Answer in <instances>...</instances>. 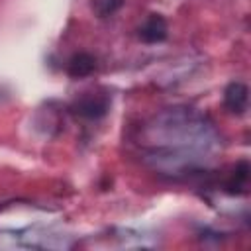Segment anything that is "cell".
I'll return each instance as SVG.
<instances>
[{"label":"cell","mask_w":251,"mask_h":251,"mask_svg":"<svg viewBox=\"0 0 251 251\" xmlns=\"http://www.w3.org/2000/svg\"><path fill=\"white\" fill-rule=\"evenodd\" d=\"M147 165L169 176L202 171L220 147V133L202 112L173 106L155 114L141 129Z\"/></svg>","instance_id":"6da1fadb"},{"label":"cell","mask_w":251,"mask_h":251,"mask_svg":"<svg viewBox=\"0 0 251 251\" xmlns=\"http://www.w3.org/2000/svg\"><path fill=\"white\" fill-rule=\"evenodd\" d=\"M73 110L76 116H80L84 120H98V118L106 116V112L110 110V98H108V94L86 92L84 96H80L75 102Z\"/></svg>","instance_id":"7a4b0ae2"},{"label":"cell","mask_w":251,"mask_h":251,"mask_svg":"<svg viewBox=\"0 0 251 251\" xmlns=\"http://www.w3.org/2000/svg\"><path fill=\"white\" fill-rule=\"evenodd\" d=\"M224 106L229 114L241 116L249 106V88L241 80H231L224 90Z\"/></svg>","instance_id":"3957f363"},{"label":"cell","mask_w":251,"mask_h":251,"mask_svg":"<svg viewBox=\"0 0 251 251\" xmlns=\"http://www.w3.org/2000/svg\"><path fill=\"white\" fill-rule=\"evenodd\" d=\"M169 35L167 20L161 14H149L139 27V39L143 43H161Z\"/></svg>","instance_id":"277c9868"},{"label":"cell","mask_w":251,"mask_h":251,"mask_svg":"<svg viewBox=\"0 0 251 251\" xmlns=\"http://www.w3.org/2000/svg\"><path fill=\"white\" fill-rule=\"evenodd\" d=\"M94 71H96V57L90 55V53H86V51L75 53L67 61V73L73 78H84V76L92 75Z\"/></svg>","instance_id":"5b68a950"},{"label":"cell","mask_w":251,"mask_h":251,"mask_svg":"<svg viewBox=\"0 0 251 251\" xmlns=\"http://www.w3.org/2000/svg\"><path fill=\"white\" fill-rule=\"evenodd\" d=\"M247 182H249V165H247V161H239V163L231 169V173L227 175V178H226V182H224V190H226L227 194L235 196V194L245 192Z\"/></svg>","instance_id":"8992f818"},{"label":"cell","mask_w":251,"mask_h":251,"mask_svg":"<svg viewBox=\"0 0 251 251\" xmlns=\"http://www.w3.org/2000/svg\"><path fill=\"white\" fill-rule=\"evenodd\" d=\"M124 6V0H90V8L98 18H110Z\"/></svg>","instance_id":"52a82bcc"}]
</instances>
